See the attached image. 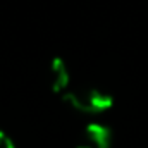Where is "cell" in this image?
I'll use <instances>...</instances> for the list:
<instances>
[{
	"label": "cell",
	"instance_id": "2",
	"mask_svg": "<svg viewBox=\"0 0 148 148\" xmlns=\"http://www.w3.org/2000/svg\"><path fill=\"white\" fill-rule=\"evenodd\" d=\"M110 129L103 124L91 122L83 129V133L76 143V148H110Z\"/></svg>",
	"mask_w": 148,
	"mask_h": 148
},
{
	"label": "cell",
	"instance_id": "1",
	"mask_svg": "<svg viewBox=\"0 0 148 148\" xmlns=\"http://www.w3.org/2000/svg\"><path fill=\"white\" fill-rule=\"evenodd\" d=\"M62 98L79 112L84 114H100L109 110L114 103L107 91H102L97 86L90 84H73L62 93Z\"/></svg>",
	"mask_w": 148,
	"mask_h": 148
},
{
	"label": "cell",
	"instance_id": "3",
	"mask_svg": "<svg viewBox=\"0 0 148 148\" xmlns=\"http://www.w3.org/2000/svg\"><path fill=\"white\" fill-rule=\"evenodd\" d=\"M48 83L55 93H64L71 86V73L62 59H53L48 67Z\"/></svg>",
	"mask_w": 148,
	"mask_h": 148
},
{
	"label": "cell",
	"instance_id": "4",
	"mask_svg": "<svg viewBox=\"0 0 148 148\" xmlns=\"http://www.w3.org/2000/svg\"><path fill=\"white\" fill-rule=\"evenodd\" d=\"M0 148H16L14 143H12V140L3 131H0Z\"/></svg>",
	"mask_w": 148,
	"mask_h": 148
}]
</instances>
